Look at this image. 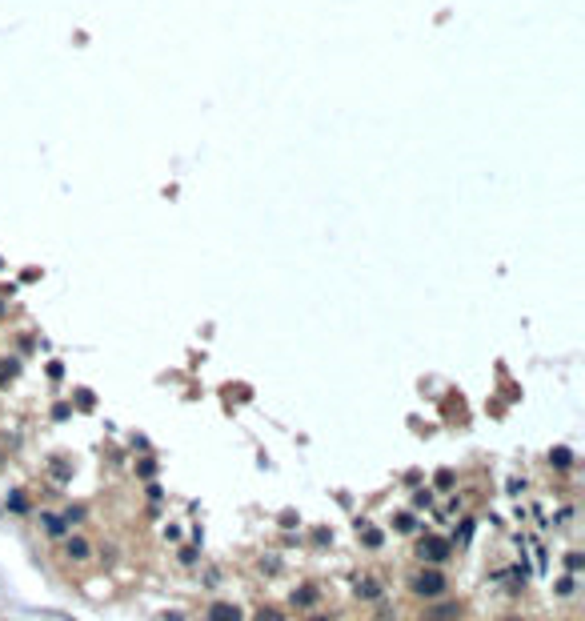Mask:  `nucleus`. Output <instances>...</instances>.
I'll list each match as a JSON object with an SVG mask.
<instances>
[{
	"mask_svg": "<svg viewBox=\"0 0 585 621\" xmlns=\"http://www.w3.org/2000/svg\"><path fill=\"white\" fill-rule=\"evenodd\" d=\"M65 557H69V561H89V557H93V541L80 537V533L65 537Z\"/></svg>",
	"mask_w": 585,
	"mask_h": 621,
	"instance_id": "nucleus-1",
	"label": "nucleus"
},
{
	"mask_svg": "<svg viewBox=\"0 0 585 621\" xmlns=\"http://www.w3.org/2000/svg\"><path fill=\"white\" fill-rule=\"evenodd\" d=\"M413 589H417V593H441V589H445V577L437 574V569H425V574H417Z\"/></svg>",
	"mask_w": 585,
	"mask_h": 621,
	"instance_id": "nucleus-2",
	"label": "nucleus"
},
{
	"mask_svg": "<svg viewBox=\"0 0 585 621\" xmlns=\"http://www.w3.org/2000/svg\"><path fill=\"white\" fill-rule=\"evenodd\" d=\"M457 618H461V605H457V601H441V605L425 609V621H457Z\"/></svg>",
	"mask_w": 585,
	"mask_h": 621,
	"instance_id": "nucleus-3",
	"label": "nucleus"
},
{
	"mask_svg": "<svg viewBox=\"0 0 585 621\" xmlns=\"http://www.w3.org/2000/svg\"><path fill=\"white\" fill-rule=\"evenodd\" d=\"M209 618L212 621H241V613H236V605H212Z\"/></svg>",
	"mask_w": 585,
	"mask_h": 621,
	"instance_id": "nucleus-4",
	"label": "nucleus"
},
{
	"mask_svg": "<svg viewBox=\"0 0 585 621\" xmlns=\"http://www.w3.org/2000/svg\"><path fill=\"white\" fill-rule=\"evenodd\" d=\"M425 553H429V557H441L445 549H441V541H437V537H429V541H421V557H425Z\"/></svg>",
	"mask_w": 585,
	"mask_h": 621,
	"instance_id": "nucleus-5",
	"label": "nucleus"
},
{
	"mask_svg": "<svg viewBox=\"0 0 585 621\" xmlns=\"http://www.w3.org/2000/svg\"><path fill=\"white\" fill-rule=\"evenodd\" d=\"M257 621H285V618H281V613H273V609H269V613L261 609V613H257Z\"/></svg>",
	"mask_w": 585,
	"mask_h": 621,
	"instance_id": "nucleus-6",
	"label": "nucleus"
},
{
	"mask_svg": "<svg viewBox=\"0 0 585 621\" xmlns=\"http://www.w3.org/2000/svg\"><path fill=\"white\" fill-rule=\"evenodd\" d=\"M505 621H521V618H505Z\"/></svg>",
	"mask_w": 585,
	"mask_h": 621,
	"instance_id": "nucleus-7",
	"label": "nucleus"
}]
</instances>
